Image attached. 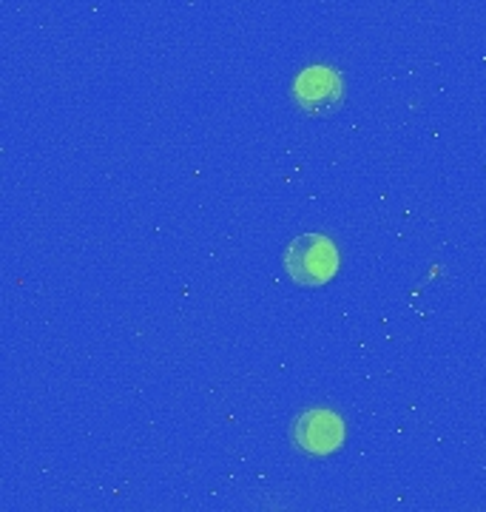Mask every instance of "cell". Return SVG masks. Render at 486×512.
<instances>
[{
  "instance_id": "obj_2",
  "label": "cell",
  "mask_w": 486,
  "mask_h": 512,
  "mask_svg": "<svg viewBox=\"0 0 486 512\" xmlns=\"http://www.w3.org/2000/svg\"><path fill=\"white\" fill-rule=\"evenodd\" d=\"M293 100L310 117H330L344 100L342 77L330 66H310L296 77Z\"/></svg>"
},
{
  "instance_id": "obj_3",
  "label": "cell",
  "mask_w": 486,
  "mask_h": 512,
  "mask_svg": "<svg viewBox=\"0 0 486 512\" xmlns=\"http://www.w3.org/2000/svg\"><path fill=\"white\" fill-rule=\"evenodd\" d=\"M290 439L296 450L307 456H330L342 447L344 441V421L333 410H305L290 427Z\"/></svg>"
},
{
  "instance_id": "obj_1",
  "label": "cell",
  "mask_w": 486,
  "mask_h": 512,
  "mask_svg": "<svg viewBox=\"0 0 486 512\" xmlns=\"http://www.w3.org/2000/svg\"><path fill=\"white\" fill-rule=\"evenodd\" d=\"M285 271L296 285L319 288L339 271V248L324 234H302L285 248Z\"/></svg>"
}]
</instances>
